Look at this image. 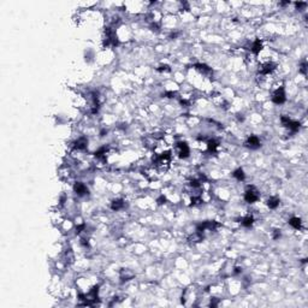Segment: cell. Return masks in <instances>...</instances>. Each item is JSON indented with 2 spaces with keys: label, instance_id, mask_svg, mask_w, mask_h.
I'll use <instances>...</instances> for the list:
<instances>
[{
  "label": "cell",
  "instance_id": "7c38bea8",
  "mask_svg": "<svg viewBox=\"0 0 308 308\" xmlns=\"http://www.w3.org/2000/svg\"><path fill=\"white\" fill-rule=\"evenodd\" d=\"M260 49H261V42L259 41H255L254 43H253V47H252V51L254 52V53H259L260 52Z\"/></svg>",
  "mask_w": 308,
  "mask_h": 308
},
{
  "label": "cell",
  "instance_id": "6da1fadb",
  "mask_svg": "<svg viewBox=\"0 0 308 308\" xmlns=\"http://www.w3.org/2000/svg\"><path fill=\"white\" fill-rule=\"evenodd\" d=\"M273 101H275L276 104H278V105L285 101V93H284L283 88H279V89L276 90L275 95H273Z\"/></svg>",
  "mask_w": 308,
  "mask_h": 308
},
{
  "label": "cell",
  "instance_id": "277c9868",
  "mask_svg": "<svg viewBox=\"0 0 308 308\" xmlns=\"http://www.w3.org/2000/svg\"><path fill=\"white\" fill-rule=\"evenodd\" d=\"M75 191H76L78 195H83L88 190H87V187H86L83 183H76V184H75Z\"/></svg>",
  "mask_w": 308,
  "mask_h": 308
},
{
  "label": "cell",
  "instance_id": "52a82bcc",
  "mask_svg": "<svg viewBox=\"0 0 308 308\" xmlns=\"http://www.w3.org/2000/svg\"><path fill=\"white\" fill-rule=\"evenodd\" d=\"M289 224L293 226V228H295V229H300L301 228V220L299 219V218H291L290 219V222H289Z\"/></svg>",
  "mask_w": 308,
  "mask_h": 308
},
{
  "label": "cell",
  "instance_id": "3957f363",
  "mask_svg": "<svg viewBox=\"0 0 308 308\" xmlns=\"http://www.w3.org/2000/svg\"><path fill=\"white\" fill-rule=\"evenodd\" d=\"M178 154L181 158H187L189 155V147L187 146V143H178Z\"/></svg>",
  "mask_w": 308,
  "mask_h": 308
},
{
  "label": "cell",
  "instance_id": "8fae6325",
  "mask_svg": "<svg viewBox=\"0 0 308 308\" xmlns=\"http://www.w3.org/2000/svg\"><path fill=\"white\" fill-rule=\"evenodd\" d=\"M253 220H254V219H253L252 216H247L245 219L242 220V224L245 225V226H251V225L253 224Z\"/></svg>",
  "mask_w": 308,
  "mask_h": 308
},
{
  "label": "cell",
  "instance_id": "7a4b0ae2",
  "mask_svg": "<svg viewBox=\"0 0 308 308\" xmlns=\"http://www.w3.org/2000/svg\"><path fill=\"white\" fill-rule=\"evenodd\" d=\"M245 199H246V201H247V202H251V203L255 202V201H257V200L259 199V194H258V191H255V190H253V189L248 190L247 193H246V195H245Z\"/></svg>",
  "mask_w": 308,
  "mask_h": 308
},
{
  "label": "cell",
  "instance_id": "9c48e42d",
  "mask_svg": "<svg viewBox=\"0 0 308 308\" xmlns=\"http://www.w3.org/2000/svg\"><path fill=\"white\" fill-rule=\"evenodd\" d=\"M267 205H269L270 208H276L278 205H279V200H278V199H273V197H272V199L269 200Z\"/></svg>",
  "mask_w": 308,
  "mask_h": 308
},
{
  "label": "cell",
  "instance_id": "30bf717a",
  "mask_svg": "<svg viewBox=\"0 0 308 308\" xmlns=\"http://www.w3.org/2000/svg\"><path fill=\"white\" fill-rule=\"evenodd\" d=\"M124 206V203H123V201H120V200H117V201H114L113 203H112V210H116V211H118V210H120L122 207Z\"/></svg>",
  "mask_w": 308,
  "mask_h": 308
},
{
  "label": "cell",
  "instance_id": "4fadbf2b",
  "mask_svg": "<svg viewBox=\"0 0 308 308\" xmlns=\"http://www.w3.org/2000/svg\"><path fill=\"white\" fill-rule=\"evenodd\" d=\"M234 176L238 179V181L243 179V178H245V173H243V170H242V168H238V170H236L235 173H234Z\"/></svg>",
  "mask_w": 308,
  "mask_h": 308
},
{
  "label": "cell",
  "instance_id": "5b68a950",
  "mask_svg": "<svg viewBox=\"0 0 308 308\" xmlns=\"http://www.w3.org/2000/svg\"><path fill=\"white\" fill-rule=\"evenodd\" d=\"M247 144L251 148H257V147H259L260 141H259V138L257 136H251V137H249V140H248V142H247Z\"/></svg>",
  "mask_w": 308,
  "mask_h": 308
},
{
  "label": "cell",
  "instance_id": "ba28073f",
  "mask_svg": "<svg viewBox=\"0 0 308 308\" xmlns=\"http://www.w3.org/2000/svg\"><path fill=\"white\" fill-rule=\"evenodd\" d=\"M86 146H87V140L82 137V138H80V140L76 142V146H75V147H76L77 149H83Z\"/></svg>",
  "mask_w": 308,
  "mask_h": 308
},
{
  "label": "cell",
  "instance_id": "8992f818",
  "mask_svg": "<svg viewBox=\"0 0 308 308\" xmlns=\"http://www.w3.org/2000/svg\"><path fill=\"white\" fill-rule=\"evenodd\" d=\"M273 69H275V65H273V64H271V63H267V64H265V65L261 67V72L263 73H270Z\"/></svg>",
  "mask_w": 308,
  "mask_h": 308
}]
</instances>
